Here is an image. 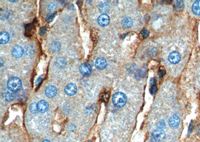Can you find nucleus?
<instances>
[{"label":"nucleus","instance_id":"f257e3e1","mask_svg":"<svg viewBox=\"0 0 200 142\" xmlns=\"http://www.w3.org/2000/svg\"><path fill=\"white\" fill-rule=\"evenodd\" d=\"M112 100L113 104L116 107L121 108L126 105L127 99L125 94L122 92H118L114 94Z\"/></svg>","mask_w":200,"mask_h":142},{"label":"nucleus","instance_id":"f03ea898","mask_svg":"<svg viewBox=\"0 0 200 142\" xmlns=\"http://www.w3.org/2000/svg\"><path fill=\"white\" fill-rule=\"evenodd\" d=\"M7 86L9 89L12 92H17L21 89L22 83L19 78L13 77L9 79Z\"/></svg>","mask_w":200,"mask_h":142},{"label":"nucleus","instance_id":"7ed1b4c3","mask_svg":"<svg viewBox=\"0 0 200 142\" xmlns=\"http://www.w3.org/2000/svg\"><path fill=\"white\" fill-rule=\"evenodd\" d=\"M152 135L155 140L157 142H160L164 139L165 137V133L163 130L161 129H158L153 132Z\"/></svg>","mask_w":200,"mask_h":142},{"label":"nucleus","instance_id":"20e7f679","mask_svg":"<svg viewBox=\"0 0 200 142\" xmlns=\"http://www.w3.org/2000/svg\"><path fill=\"white\" fill-rule=\"evenodd\" d=\"M168 60L170 63L173 65H176L179 63L181 60L180 53L177 52H173L170 54Z\"/></svg>","mask_w":200,"mask_h":142},{"label":"nucleus","instance_id":"39448f33","mask_svg":"<svg viewBox=\"0 0 200 142\" xmlns=\"http://www.w3.org/2000/svg\"><path fill=\"white\" fill-rule=\"evenodd\" d=\"M80 72L84 76H88L91 73V67L88 63H83L80 66Z\"/></svg>","mask_w":200,"mask_h":142},{"label":"nucleus","instance_id":"423d86ee","mask_svg":"<svg viewBox=\"0 0 200 142\" xmlns=\"http://www.w3.org/2000/svg\"><path fill=\"white\" fill-rule=\"evenodd\" d=\"M77 91V86L74 83H70L68 84L65 87V91L66 93L69 96H73L76 93Z\"/></svg>","mask_w":200,"mask_h":142},{"label":"nucleus","instance_id":"0eeeda50","mask_svg":"<svg viewBox=\"0 0 200 142\" xmlns=\"http://www.w3.org/2000/svg\"><path fill=\"white\" fill-rule=\"evenodd\" d=\"M110 17L106 14H102L100 15L98 18V22L100 26L101 27H106L110 23Z\"/></svg>","mask_w":200,"mask_h":142},{"label":"nucleus","instance_id":"6e6552de","mask_svg":"<svg viewBox=\"0 0 200 142\" xmlns=\"http://www.w3.org/2000/svg\"><path fill=\"white\" fill-rule=\"evenodd\" d=\"M38 111L41 113H45L49 109V104L45 100H41L37 104Z\"/></svg>","mask_w":200,"mask_h":142},{"label":"nucleus","instance_id":"1a4fd4ad","mask_svg":"<svg viewBox=\"0 0 200 142\" xmlns=\"http://www.w3.org/2000/svg\"><path fill=\"white\" fill-rule=\"evenodd\" d=\"M57 93V89L55 86L50 85L48 86L45 90V94L49 98L55 97Z\"/></svg>","mask_w":200,"mask_h":142},{"label":"nucleus","instance_id":"9d476101","mask_svg":"<svg viewBox=\"0 0 200 142\" xmlns=\"http://www.w3.org/2000/svg\"><path fill=\"white\" fill-rule=\"evenodd\" d=\"M107 65L106 60L103 57L97 58L95 62V66L96 68L99 70H103L106 68Z\"/></svg>","mask_w":200,"mask_h":142},{"label":"nucleus","instance_id":"9b49d317","mask_svg":"<svg viewBox=\"0 0 200 142\" xmlns=\"http://www.w3.org/2000/svg\"><path fill=\"white\" fill-rule=\"evenodd\" d=\"M180 118L176 115H173L169 120V124L172 128H176L180 124Z\"/></svg>","mask_w":200,"mask_h":142},{"label":"nucleus","instance_id":"f8f14e48","mask_svg":"<svg viewBox=\"0 0 200 142\" xmlns=\"http://www.w3.org/2000/svg\"><path fill=\"white\" fill-rule=\"evenodd\" d=\"M24 53L23 49L20 46H16L12 50V55L16 58H20Z\"/></svg>","mask_w":200,"mask_h":142},{"label":"nucleus","instance_id":"ddd939ff","mask_svg":"<svg viewBox=\"0 0 200 142\" xmlns=\"http://www.w3.org/2000/svg\"><path fill=\"white\" fill-rule=\"evenodd\" d=\"M10 39V36L8 33L5 32H2L0 33V44H7Z\"/></svg>","mask_w":200,"mask_h":142},{"label":"nucleus","instance_id":"4468645a","mask_svg":"<svg viewBox=\"0 0 200 142\" xmlns=\"http://www.w3.org/2000/svg\"><path fill=\"white\" fill-rule=\"evenodd\" d=\"M133 24V21L131 18L126 17L122 21V25L126 29L131 28Z\"/></svg>","mask_w":200,"mask_h":142},{"label":"nucleus","instance_id":"2eb2a0df","mask_svg":"<svg viewBox=\"0 0 200 142\" xmlns=\"http://www.w3.org/2000/svg\"><path fill=\"white\" fill-rule=\"evenodd\" d=\"M192 11L195 15H200V1H196L192 6Z\"/></svg>","mask_w":200,"mask_h":142},{"label":"nucleus","instance_id":"dca6fc26","mask_svg":"<svg viewBox=\"0 0 200 142\" xmlns=\"http://www.w3.org/2000/svg\"><path fill=\"white\" fill-rule=\"evenodd\" d=\"M99 9L101 13L106 14V13H108L110 11V6L108 4L103 3L100 5Z\"/></svg>","mask_w":200,"mask_h":142},{"label":"nucleus","instance_id":"f3484780","mask_svg":"<svg viewBox=\"0 0 200 142\" xmlns=\"http://www.w3.org/2000/svg\"><path fill=\"white\" fill-rule=\"evenodd\" d=\"M184 4L183 1H178L177 3L175 4L174 9L176 10V11H181L184 9Z\"/></svg>","mask_w":200,"mask_h":142},{"label":"nucleus","instance_id":"a211bd4d","mask_svg":"<svg viewBox=\"0 0 200 142\" xmlns=\"http://www.w3.org/2000/svg\"><path fill=\"white\" fill-rule=\"evenodd\" d=\"M51 49L54 52H58L61 49V44L58 42H53L51 45Z\"/></svg>","mask_w":200,"mask_h":142},{"label":"nucleus","instance_id":"6ab92c4d","mask_svg":"<svg viewBox=\"0 0 200 142\" xmlns=\"http://www.w3.org/2000/svg\"><path fill=\"white\" fill-rule=\"evenodd\" d=\"M149 35V32H148V30H147L145 29H144L141 31V32H140V37L141 39H145L147 37H148Z\"/></svg>","mask_w":200,"mask_h":142},{"label":"nucleus","instance_id":"aec40b11","mask_svg":"<svg viewBox=\"0 0 200 142\" xmlns=\"http://www.w3.org/2000/svg\"><path fill=\"white\" fill-rule=\"evenodd\" d=\"M66 62H65V59L64 58H59V60H58L57 64L58 65V66H60V67H64V65L65 66V64Z\"/></svg>","mask_w":200,"mask_h":142},{"label":"nucleus","instance_id":"412c9836","mask_svg":"<svg viewBox=\"0 0 200 142\" xmlns=\"http://www.w3.org/2000/svg\"><path fill=\"white\" fill-rule=\"evenodd\" d=\"M109 94L108 93H105L102 94L101 95V99L104 101V102H107L108 99H109Z\"/></svg>","mask_w":200,"mask_h":142},{"label":"nucleus","instance_id":"4be33fe9","mask_svg":"<svg viewBox=\"0 0 200 142\" xmlns=\"http://www.w3.org/2000/svg\"><path fill=\"white\" fill-rule=\"evenodd\" d=\"M56 15L55 14H49L48 15L47 17L46 18V21L49 23L51 22L52 21L53 19L55 18Z\"/></svg>","mask_w":200,"mask_h":142},{"label":"nucleus","instance_id":"5701e85b","mask_svg":"<svg viewBox=\"0 0 200 142\" xmlns=\"http://www.w3.org/2000/svg\"><path fill=\"white\" fill-rule=\"evenodd\" d=\"M157 90H158V88L156 86H153L151 87L150 89V93L152 95H154L156 93Z\"/></svg>","mask_w":200,"mask_h":142},{"label":"nucleus","instance_id":"b1692460","mask_svg":"<svg viewBox=\"0 0 200 142\" xmlns=\"http://www.w3.org/2000/svg\"><path fill=\"white\" fill-rule=\"evenodd\" d=\"M31 110L33 111H36V110H38L37 105H36L35 103L32 104V106H31Z\"/></svg>","mask_w":200,"mask_h":142},{"label":"nucleus","instance_id":"393cba45","mask_svg":"<svg viewBox=\"0 0 200 142\" xmlns=\"http://www.w3.org/2000/svg\"><path fill=\"white\" fill-rule=\"evenodd\" d=\"M46 32V28H41L40 30V34L41 35H43V34H44Z\"/></svg>","mask_w":200,"mask_h":142},{"label":"nucleus","instance_id":"a878e982","mask_svg":"<svg viewBox=\"0 0 200 142\" xmlns=\"http://www.w3.org/2000/svg\"><path fill=\"white\" fill-rule=\"evenodd\" d=\"M156 80H155L154 78H152V79H151V80H150V84L151 85H154V84L156 83Z\"/></svg>","mask_w":200,"mask_h":142},{"label":"nucleus","instance_id":"bb28decb","mask_svg":"<svg viewBox=\"0 0 200 142\" xmlns=\"http://www.w3.org/2000/svg\"><path fill=\"white\" fill-rule=\"evenodd\" d=\"M42 77L38 78V79L36 81V85H38V84H39L41 82V81H42Z\"/></svg>","mask_w":200,"mask_h":142},{"label":"nucleus","instance_id":"cd10ccee","mask_svg":"<svg viewBox=\"0 0 200 142\" xmlns=\"http://www.w3.org/2000/svg\"><path fill=\"white\" fill-rule=\"evenodd\" d=\"M165 73V71H164L163 72V71H161V73H160V77H162V76L164 75Z\"/></svg>","mask_w":200,"mask_h":142},{"label":"nucleus","instance_id":"c85d7f7f","mask_svg":"<svg viewBox=\"0 0 200 142\" xmlns=\"http://www.w3.org/2000/svg\"><path fill=\"white\" fill-rule=\"evenodd\" d=\"M42 142H50V141H49L46 140L43 141Z\"/></svg>","mask_w":200,"mask_h":142},{"label":"nucleus","instance_id":"c756f323","mask_svg":"<svg viewBox=\"0 0 200 142\" xmlns=\"http://www.w3.org/2000/svg\"><path fill=\"white\" fill-rule=\"evenodd\" d=\"M10 2H17V1H9Z\"/></svg>","mask_w":200,"mask_h":142},{"label":"nucleus","instance_id":"7c9ffc66","mask_svg":"<svg viewBox=\"0 0 200 142\" xmlns=\"http://www.w3.org/2000/svg\"><path fill=\"white\" fill-rule=\"evenodd\" d=\"M89 142H90V141H89Z\"/></svg>","mask_w":200,"mask_h":142}]
</instances>
